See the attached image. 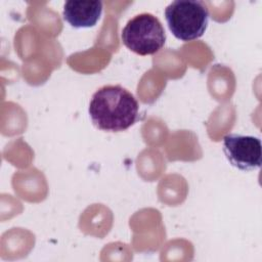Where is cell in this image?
Listing matches in <instances>:
<instances>
[{"instance_id": "cell-1", "label": "cell", "mask_w": 262, "mask_h": 262, "mask_svg": "<svg viewBox=\"0 0 262 262\" xmlns=\"http://www.w3.org/2000/svg\"><path fill=\"white\" fill-rule=\"evenodd\" d=\"M139 104L130 91L121 85H105L92 95L88 112L98 129L120 132L136 122Z\"/></svg>"}, {"instance_id": "cell-2", "label": "cell", "mask_w": 262, "mask_h": 262, "mask_svg": "<svg viewBox=\"0 0 262 262\" xmlns=\"http://www.w3.org/2000/svg\"><path fill=\"white\" fill-rule=\"evenodd\" d=\"M165 18L175 38L187 42L202 37L207 29L209 11L200 0H176L165 9Z\"/></svg>"}, {"instance_id": "cell-3", "label": "cell", "mask_w": 262, "mask_h": 262, "mask_svg": "<svg viewBox=\"0 0 262 262\" xmlns=\"http://www.w3.org/2000/svg\"><path fill=\"white\" fill-rule=\"evenodd\" d=\"M121 37L128 49L142 56L157 53L166 42L163 25L158 17L147 12L129 19L122 30Z\"/></svg>"}, {"instance_id": "cell-4", "label": "cell", "mask_w": 262, "mask_h": 262, "mask_svg": "<svg viewBox=\"0 0 262 262\" xmlns=\"http://www.w3.org/2000/svg\"><path fill=\"white\" fill-rule=\"evenodd\" d=\"M223 151L229 163L242 170L252 171L261 167V140L253 135L229 133L223 137Z\"/></svg>"}, {"instance_id": "cell-5", "label": "cell", "mask_w": 262, "mask_h": 262, "mask_svg": "<svg viewBox=\"0 0 262 262\" xmlns=\"http://www.w3.org/2000/svg\"><path fill=\"white\" fill-rule=\"evenodd\" d=\"M101 13L102 2L99 0H70L62 10L63 19L76 29L94 27Z\"/></svg>"}]
</instances>
